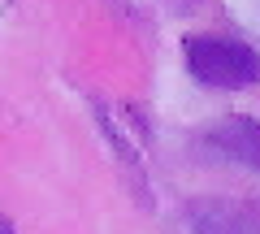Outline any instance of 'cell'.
<instances>
[{
	"label": "cell",
	"mask_w": 260,
	"mask_h": 234,
	"mask_svg": "<svg viewBox=\"0 0 260 234\" xmlns=\"http://www.w3.org/2000/svg\"><path fill=\"white\" fill-rule=\"evenodd\" d=\"M182 56L195 83L217 87V91H243L260 78V56L243 39L230 35H186Z\"/></svg>",
	"instance_id": "obj_1"
},
{
	"label": "cell",
	"mask_w": 260,
	"mask_h": 234,
	"mask_svg": "<svg viewBox=\"0 0 260 234\" xmlns=\"http://www.w3.org/2000/svg\"><path fill=\"white\" fill-rule=\"evenodd\" d=\"M204 143H208L221 160H234V165L256 169V174H260V122H256V117H247V113L221 117V122L208 126Z\"/></svg>",
	"instance_id": "obj_2"
},
{
	"label": "cell",
	"mask_w": 260,
	"mask_h": 234,
	"mask_svg": "<svg viewBox=\"0 0 260 234\" xmlns=\"http://www.w3.org/2000/svg\"><path fill=\"white\" fill-rule=\"evenodd\" d=\"M186 225H191V234H260V208L204 199L186 213Z\"/></svg>",
	"instance_id": "obj_3"
},
{
	"label": "cell",
	"mask_w": 260,
	"mask_h": 234,
	"mask_svg": "<svg viewBox=\"0 0 260 234\" xmlns=\"http://www.w3.org/2000/svg\"><path fill=\"white\" fill-rule=\"evenodd\" d=\"M0 234H13V225H9V221H5V217H0Z\"/></svg>",
	"instance_id": "obj_4"
}]
</instances>
